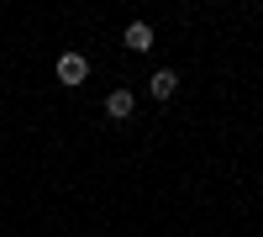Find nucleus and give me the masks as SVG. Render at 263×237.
I'll return each mask as SVG.
<instances>
[{"instance_id": "nucleus-1", "label": "nucleus", "mask_w": 263, "mask_h": 237, "mask_svg": "<svg viewBox=\"0 0 263 237\" xmlns=\"http://www.w3.org/2000/svg\"><path fill=\"white\" fill-rule=\"evenodd\" d=\"M90 79V58L84 53H63L58 58V84H84Z\"/></svg>"}, {"instance_id": "nucleus-2", "label": "nucleus", "mask_w": 263, "mask_h": 237, "mask_svg": "<svg viewBox=\"0 0 263 237\" xmlns=\"http://www.w3.org/2000/svg\"><path fill=\"white\" fill-rule=\"evenodd\" d=\"M132 111H137V95H132V90H111V95H105V116H111V121H126Z\"/></svg>"}, {"instance_id": "nucleus-3", "label": "nucleus", "mask_w": 263, "mask_h": 237, "mask_svg": "<svg viewBox=\"0 0 263 237\" xmlns=\"http://www.w3.org/2000/svg\"><path fill=\"white\" fill-rule=\"evenodd\" d=\"M147 90H153V100H168L174 90H179V74H174V69H158V74L147 79Z\"/></svg>"}, {"instance_id": "nucleus-4", "label": "nucleus", "mask_w": 263, "mask_h": 237, "mask_svg": "<svg viewBox=\"0 0 263 237\" xmlns=\"http://www.w3.org/2000/svg\"><path fill=\"white\" fill-rule=\"evenodd\" d=\"M126 48L132 53H147L153 48V27H147V21H132V27H126Z\"/></svg>"}]
</instances>
